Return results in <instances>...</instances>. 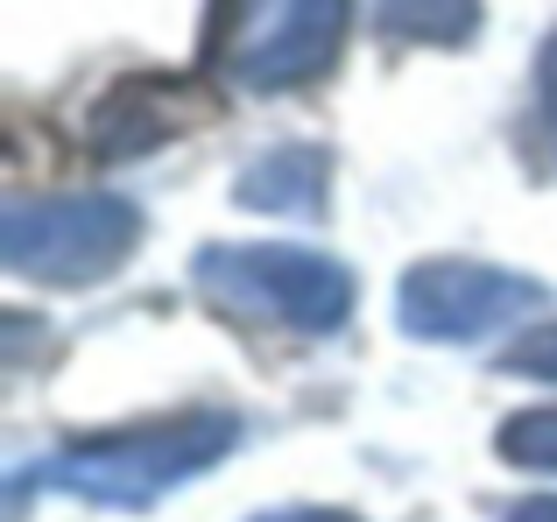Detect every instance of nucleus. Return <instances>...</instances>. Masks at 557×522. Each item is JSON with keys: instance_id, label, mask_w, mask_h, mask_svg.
I'll use <instances>...</instances> for the list:
<instances>
[{"instance_id": "1", "label": "nucleus", "mask_w": 557, "mask_h": 522, "mask_svg": "<svg viewBox=\"0 0 557 522\" xmlns=\"http://www.w3.org/2000/svg\"><path fill=\"white\" fill-rule=\"evenodd\" d=\"M346 0H219V64L247 85H297L332 64Z\"/></svg>"}, {"instance_id": "2", "label": "nucleus", "mask_w": 557, "mask_h": 522, "mask_svg": "<svg viewBox=\"0 0 557 522\" xmlns=\"http://www.w3.org/2000/svg\"><path fill=\"white\" fill-rule=\"evenodd\" d=\"M473 8L480 0H381V22L409 42H459L473 28Z\"/></svg>"}]
</instances>
